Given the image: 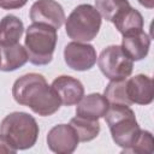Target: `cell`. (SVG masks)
Instances as JSON below:
<instances>
[{
    "instance_id": "ac0fdd59",
    "label": "cell",
    "mask_w": 154,
    "mask_h": 154,
    "mask_svg": "<svg viewBox=\"0 0 154 154\" xmlns=\"http://www.w3.org/2000/svg\"><path fill=\"white\" fill-rule=\"evenodd\" d=\"M130 2L128 0H95V8L108 22H113V19L124 10L130 7Z\"/></svg>"
},
{
    "instance_id": "9c48e42d",
    "label": "cell",
    "mask_w": 154,
    "mask_h": 154,
    "mask_svg": "<svg viewBox=\"0 0 154 154\" xmlns=\"http://www.w3.org/2000/svg\"><path fill=\"white\" fill-rule=\"evenodd\" d=\"M78 143V136L70 124H58L48 131L47 144L54 153L71 154L75 152Z\"/></svg>"
},
{
    "instance_id": "2e32d148",
    "label": "cell",
    "mask_w": 154,
    "mask_h": 154,
    "mask_svg": "<svg viewBox=\"0 0 154 154\" xmlns=\"http://www.w3.org/2000/svg\"><path fill=\"white\" fill-rule=\"evenodd\" d=\"M114 26L122 35H128L132 32L141 31L143 29V17L142 14L132 8L131 6L120 12L112 22Z\"/></svg>"
},
{
    "instance_id": "7c38bea8",
    "label": "cell",
    "mask_w": 154,
    "mask_h": 154,
    "mask_svg": "<svg viewBox=\"0 0 154 154\" xmlns=\"http://www.w3.org/2000/svg\"><path fill=\"white\" fill-rule=\"evenodd\" d=\"M122 49L132 60H142L147 57L150 47V37L143 31H137L128 35H123Z\"/></svg>"
},
{
    "instance_id": "6da1fadb",
    "label": "cell",
    "mask_w": 154,
    "mask_h": 154,
    "mask_svg": "<svg viewBox=\"0 0 154 154\" xmlns=\"http://www.w3.org/2000/svg\"><path fill=\"white\" fill-rule=\"evenodd\" d=\"M12 95L17 103L31 108L41 117L54 114L61 105L55 90L38 73H26L19 77L13 83Z\"/></svg>"
},
{
    "instance_id": "8992f818",
    "label": "cell",
    "mask_w": 154,
    "mask_h": 154,
    "mask_svg": "<svg viewBox=\"0 0 154 154\" xmlns=\"http://www.w3.org/2000/svg\"><path fill=\"white\" fill-rule=\"evenodd\" d=\"M101 72L111 81L125 79L132 72L134 61L125 54L120 46L112 45L106 47L97 58Z\"/></svg>"
},
{
    "instance_id": "cb8c5ba5",
    "label": "cell",
    "mask_w": 154,
    "mask_h": 154,
    "mask_svg": "<svg viewBox=\"0 0 154 154\" xmlns=\"http://www.w3.org/2000/svg\"><path fill=\"white\" fill-rule=\"evenodd\" d=\"M0 65H1V53H0Z\"/></svg>"
},
{
    "instance_id": "7402d4cb",
    "label": "cell",
    "mask_w": 154,
    "mask_h": 154,
    "mask_svg": "<svg viewBox=\"0 0 154 154\" xmlns=\"http://www.w3.org/2000/svg\"><path fill=\"white\" fill-rule=\"evenodd\" d=\"M0 153H16V150H13L11 147H8L6 144V142L0 137Z\"/></svg>"
},
{
    "instance_id": "5bb4252c",
    "label": "cell",
    "mask_w": 154,
    "mask_h": 154,
    "mask_svg": "<svg viewBox=\"0 0 154 154\" xmlns=\"http://www.w3.org/2000/svg\"><path fill=\"white\" fill-rule=\"evenodd\" d=\"M0 53H1L0 70L6 71V72L14 71L22 67L28 61L26 49L19 43H14L10 46H1Z\"/></svg>"
},
{
    "instance_id": "e0dca14e",
    "label": "cell",
    "mask_w": 154,
    "mask_h": 154,
    "mask_svg": "<svg viewBox=\"0 0 154 154\" xmlns=\"http://www.w3.org/2000/svg\"><path fill=\"white\" fill-rule=\"evenodd\" d=\"M70 125L75 129L79 142L91 141L100 132V123L97 119H89L76 116L70 120Z\"/></svg>"
},
{
    "instance_id": "4fadbf2b",
    "label": "cell",
    "mask_w": 154,
    "mask_h": 154,
    "mask_svg": "<svg viewBox=\"0 0 154 154\" xmlns=\"http://www.w3.org/2000/svg\"><path fill=\"white\" fill-rule=\"evenodd\" d=\"M109 102L103 95L99 93L89 94L78 101L76 107V116L89 119H100L106 114Z\"/></svg>"
},
{
    "instance_id": "52a82bcc",
    "label": "cell",
    "mask_w": 154,
    "mask_h": 154,
    "mask_svg": "<svg viewBox=\"0 0 154 154\" xmlns=\"http://www.w3.org/2000/svg\"><path fill=\"white\" fill-rule=\"evenodd\" d=\"M64 59L72 70L87 71L96 63V51L89 43L70 42L64 48Z\"/></svg>"
},
{
    "instance_id": "30bf717a",
    "label": "cell",
    "mask_w": 154,
    "mask_h": 154,
    "mask_svg": "<svg viewBox=\"0 0 154 154\" xmlns=\"http://www.w3.org/2000/svg\"><path fill=\"white\" fill-rule=\"evenodd\" d=\"M52 88L58 94L61 105L72 106L77 105L78 101L84 96V87L77 78L71 76H59L52 83Z\"/></svg>"
},
{
    "instance_id": "d6986e66",
    "label": "cell",
    "mask_w": 154,
    "mask_h": 154,
    "mask_svg": "<svg viewBox=\"0 0 154 154\" xmlns=\"http://www.w3.org/2000/svg\"><path fill=\"white\" fill-rule=\"evenodd\" d=\"M103 96L107 99L109 103H118V105H128L131 106V102L126 95V78L111 81L105 89Z\"/></svg>"
},
{
    "instance_id": "9a60e30c",
    "label": "cell",
    "mask_w": 154,
    "mask_h": 154,
    "mask_svg": "<svg viewBox=\"0 0 154 154\" xmlns=\"http://www.w3.org/2000/svg\"><path fill=\"white\" fill-rule=\"evenodd\" d=\"M23 31L24 25L18 17L13 14L5 16L0 20V47L18 43Z\"/></svg>"
},
{
    "instance_id": "603a6c76",
    "label": "cell",
    "mask_w": 154,
    "mask_h": 154,
    "mask_svg": "<svg viewBox=\"0 0 154 154\" xmlns=\"http://www.w3.org/2000/svg\"><path fill=\"white\" fill-rule=\"evenodd\" d=\"M138 2L142 6L147 7V8H153L154 7V0H138Z\"/></svg>"
},
{
    "instance_id": "8fae6325",
    "label": "cell",
    "mask_w": 154,
    "mask_h": 154,
    "mask_svg": "<svg viewBox=\"0 0 154 154\" xmlns=\"http://www.w3.org/2000/svg\"><path fill=\"white\" fill-rule=\"evenodd\" d=\"M129 101L137 105H149L153 101V81L146 75H136L126 79Z\"/></svg>"
},
{
    "instance_id": "7a4b0ae2",
    "label": "cell",
    "mask_w": 154,
    "mask_h": 154,
    "mask_svg": "<svg viewBox=\"0 0 154 154\" xmlns=\"http://www.w3.org/2000/svg\"><path fill=\"white\" fill-rule=\"evenodd\" d=\"M38 136V125L34 117L25 112H12L0 124V137L13 150L31 148Z\"/></svg>"
},
{
    "instance_id": "44dd1931",
    "label": "cell",
    "mask_w": 154,
    "mask_h": 154,
    "mask_svg": "<svg viewBox=\"0 0 154 154\" xmlns=\"http://www.w3.org/2000/svg\"><path fill=\"white\" fill-rule=\"evenodd\" d=\"M28 0H0V7L4 10H16L23 7Z\"/></svg>"
},
{
    "instance_id": "277c9868",
    "label": "cell",
    "mask_w": 154,
    "mask_h": 154,
    "mask_svg": "<svg viewBox=\"0 0 154 154\" xmlns=\"http://www.w3.org/2000/svg\"><path fill=\"white\" fill-rule=\"evenodd\" d=\"M57 29L43 23H32L25 32L28 60L34 65H47L52 61L57 46Z\"/></svg>"
},
{
    "instance_id": "ba28073f",
    "label": "cell",
    "mask_w": 154,
    "mask_h": 154,
    "mask_svg": "<svg viewBox=\"0 0 154 154\" xmlns=\"http://www.w3.org/2000/svg\"><path fill=\"white\" fill-rule=\"evenodd\" d=\"M30 19L32 23L48 24L58 30L65 20V12L55 0H37L30 8Z\"/></svg>"
},
{
    "instance_id": "5b68a950",
    "label": "cell",
    "mask_w": 154,
    "mask_h": 154,
    "mask_svg": "<svg viewBox=\"0 0 154 154\" xmlns=\"http://www.w3.org/2000/svg\"><path fill=\"white\" fill-rule=\"evenodd\" d=\"M100 26L101 16L97 10L89 4H82L75 7L65 23L67 36L76 42H88L94 40Z\"/></svg>"
},
{
    "instance_id": "ffe728a7",
    "label": "cell",
    "mask_w": 154,
    "mask_h": 154,
    "mask_svg": "<svg viewBox=\"0 0 154 154\" xmlns=\"http://www.w3.org/2000/svg\"><path fill=\"white\" fill-rule=\"evenodd\" d=\"M154 150V140L153 135L147 130H141L136 142L130 149V153L138 154H150Z\"/></svg>"
},
{
    "instance_id": "3957f363",
    "label": "cell",
    "mask_w": 154,
    "mask_h": 154,
    "mask_svg": "<svg viewBox=\"0 0 154 154\" xmlns=\"http://www.w3.org/2000/svg\"><path fill=\"white\" fill-rule=\"evenodd\" d=\"M103 117L116 144L123 148L124 153H130L141 132L135 112L128 105L111 103Z\"/></svg>"
}]
</instances>
